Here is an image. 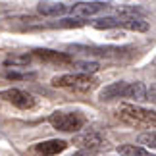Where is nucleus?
<instances>
[{
  "mask_svg": "<svg viewBox=\"0 0 156 156\" xmlns=\"http://www.w3.org/2000/svg\"><path fill=\"white\" fill-rule=\"evenodd\" d=\"M119 118L135 127H156V112L135 104H123L119 110Z\"/></svg>",
  "mask_w": 156,
  "mask_h": 156,
  "instance_id": "nucleus-1",
  "label": "nucleus"
},
{
  "mask_svg": "<svg viewBox=\"0 0 156 156\" xmlns=\"http://www.w3.org/2000/svg\"><path fill=\"white\" fill-rule=\"evenodd\" d=\"M94 81L91 73H66V75H56L52 79L54 87L60 89H69V91H77V93H87L94 87Z\"/></svg>",
  "mask_w": 156,
  "mask_h": 156,
  "instance_id": "nucleus-2",
  "label": "nucleus"
},
{
  "mask_svg": "<svg viewBox=\"0 0 156 156\" xmlns=\"http://www.w3.org/2000/svg\"><path fill=\"white\" fill-rule=\"evenodd\" d=\"M85 116L79 112H54L50 114L48 123L54 129L64 131V133H73V131H79L83 125H85Z\"/></svg>",
  "mask_w": 156,
  "mask_h": 156,
  "instance_id": "nucleus-3",
  "label": "nucleus"
},
{
  "mask_svg": "<svg viewBox=\"0 0 156 156\" xmlns=\"http://www.w3.org/2000/svg\"><path fill=\"white\" fill-rule=\"evenodd\" d=\"M0 98L10 102L12 106L20 108V110H31L37 104L33 94L21 91V89H6V91H0Z\"/></svg>",
  "mask_w": 156,
  "mask_h": 156,
  "instance_id": "nucleus-4",
  "label": "nucleus"
},
{
  "mask_svg": "<svg viewBox=\"0 0 156 156\" xmlns=\"http://www.w3.org/2000/svg\"><path fill=\"white\" fill-rule=\"evenodd\" d=\"M68 50H81L85 54H97V56H104V58H119L123 54H129L131 46H81V44H69Z\"/></svg>",
  "mask_w": 156,
  "mask_h": 156,
  "instance_id": "nucleus-5",
  "label": "nucleus"
},
{
  "mask_svg": "<svg viewBox=\"0 0 156 156\" xmlns=\"http://www.w3.org/2000/svg\"><path fill=\"white\" fill-rule=\"evenodd\" d=\"M102 135L97 133V131H83V133L73 137V145L83 148V151H97V148L102 147Z\"/></svg>",
  "mask_w": 156,
  "mask_h": 156,
  "instance_id": "nucleus-6",
  "label": "nucleus"
},
{
  "mask_svg": "<svg viewBox=\"0 0 156 156\" xmlns=\"http://www.w3.org/2000/svg\"><path fill=\"white\" fill-rule=\"evenodd\" d=\"M37 60L41 62H46V64H71L73 58L66 52H56V50H48V48H37L31 52Z\"/></svg>",
  "mask_w": 156,
  "mask_h": 156,
  "instance_id": "nucleus-7",
  "label": "nucleus"
},
{
  "mask_svg": "<svg viewBox=\"0 0 156 156\" xmlns=\"http://www.w3.org/2000/svg\"><path fill=\"white\" fill-rule=\"evenodd\" d=\"M108 8L106 2H79V4H73L69 8V12L73 16H79V17H91L98 12H102Z\"/></svg>",
  "mask_w": 156,
  "mask_h": 156,
  "instance_id": "nucleus-8",
  "label": "nucleus"
},
{
  "mask_svg": "<svg viewBox=\"0 0 156 156\" xmlns=\"http://www.w3.org/2000/svg\"><path fill=\"white\" fill-rule=\"evenodd\" d=\"M68 148V143L62 141V139H50V141H43L35 147V151L43 156H56L60 152H64Z\"/></svg>",
  "mask_w": 156,
  "mask_h": 156,
  "instance_id": "nucleus-9",
  "label": "nucleus"
},
{
  "mask_svg": "<svg viewBox=\"0 0 156 156\" xmlns=\"http://www.w3.org/2000/svg\"><path fill=\"white\" fill-rule=\"evenodd\" d=\"M123 98L143 102V100H148V91H147V87L143 85L141 81L127 83V87H125V91H123Z\"/></svg>",
  "mask_w": 156,
  "mask_h": 156,
  "instance_id": "nucleus-10",
  "label": "nucleus"
},
{
  "mask_svg": "<svg viewBox=\"0 0 156 156\" xmlns=\"http://www.w3.org/2000/svg\"><path fill=\"white\" fill-rule=\"evenodd\" d=\"M37 12L41 16L56 17V16H64L66 12H69V6H66L62 2H39Z\"/></svg>",
  "mask_w": 156,
  "mask_h": 156,
  "instance_id": "nucleus-11",
  "label": "nucleus"
},
{
  "mask_svg": "<svg viewBox=\"0 0 156 156\" xmlns=\"http://www.w3.org/2000/svg\"><path fill=\"white\" fill-rule=\"evenodd\" d=\"M127 87V81H116V83H110L108 87H104L100 91L98 98L100 100H114V98H123V91Z\"/></svg>",
  "mask_w": 156,
  "mask_h": 156,
  "instance_id": "nucleus-12",
  "label": "nucleus"
},
{
  "mask_svg": "<svg viewBox=\"0 0 156 156\" xmlns=\"http://www.w3.org/2000/svg\"><path fill=\"white\" fill-rule=\"evenodd\" d=\"M33 54H27V52H21V54H8L4 58V64L6 66H12V68H25L33 62Z\"/></svg>",
  "mask_w": 156,
  "mask_h": 156,
  "instance_id": "nucleus-13",
  "label": "nucleus"
},
{
  "mask_svg": "<svg viewBox=\"0 0 156 156\" xmlns=\"http://www.w3.org/2000/svg\"><path fill=\"white\" fill-rule=\"evenodd\" d=\"M87 23V17H79V16H73V17H64L56 23H52L50 27H62V29H69V27H83Z\"/></svg>",
  "mask_w": 156,
  "mask_h": 156,
  "instance_id": "nucleus-14",
  "label": "nucleus"
},
{
  "mask_svg": "<svg viewBox=\"0 0 156 156\" xmlns=\"http://www.w3.org/2000/svg\"><path fill=\"white\" fill-rule=\"evenodd\" d=\"M116 151L119 156H151L145 148H141L137 145H119Z\"/></svg>",
  "mask_w": 156,
  "mask_h": 156,
  "instance_id": "nucleus-15",
  "label": "nucleus"
},
{
  "mask_svg": "<svg viewBox=\"0 0 156 156\" xmlns=\"http://www.w3.org/2000/svg\"><path fill=\"white\" fill-rule=\"evenodd\" d=\"M73 66L81 73H94V71H98V68H100L97 62H73Z\"/></svg>",
  "mask_w": 156,
  "mask_h": 156,
  "instance_id": "nucleus-16",
  "label": "nucleus"
},
{
  "mask_svg": "<svg viewBox=\"0 0 156 156\" xmlns=\"http://www.w3.org/2000/svg\"><path fill=\"white\" fill-rule=\"evenodd\" d=\"M4 75L8 77V79H14V81H27V79H35V73L33 71H29V73H21V71H14V69H6Z\"/></svg>",
  "mask_w": 156,
  "mask_h": 156,
  "instance_id": "nucleus-17",
  "label": "nucleus"
},
{
  "mask_svg": "<svg viewBox=\"0 0 156 156\" xmlns=\"http://www.w3.org/2000/svg\"><path fill=\"white\" fill-rule=\"evenodd\" d=\"M139 143H141V145H145V147H148V148H156V131L139 135Z\"/></svg>",
  "mask_w": 156,
  "mask_h": 156,
  "instance_id": "nucleus-18",
  "label": "nucleus"
},
{
  "mask_svg": "<svg viewBox=\"0 0 156 156\" xmlns=\"http://www.w3.org/2000/svg\"><path fill=\"white\" fill-rule=\"evenodd\" d=\"M148 100L156 102V85H151V89H148Z\"/></svg>",
  "mask_w": 156,
  "mask_h": 156,
  "instance_id": "nucleus-19",
  "label": "nucleus"
}]
</instances>
